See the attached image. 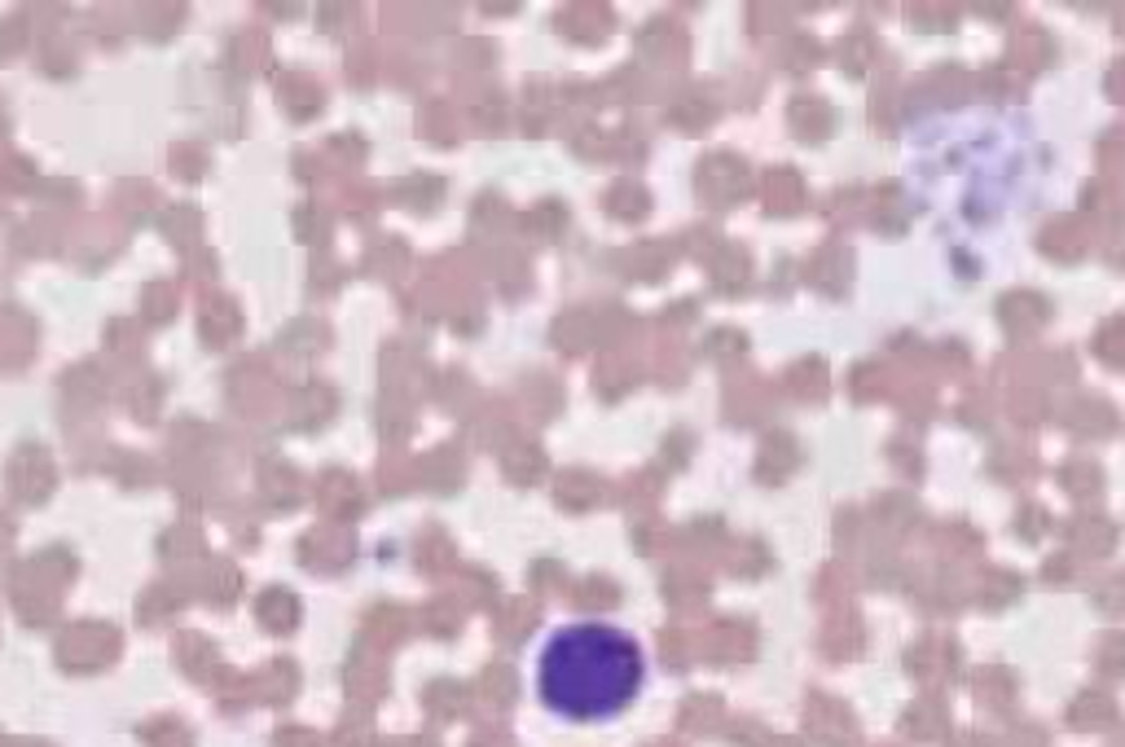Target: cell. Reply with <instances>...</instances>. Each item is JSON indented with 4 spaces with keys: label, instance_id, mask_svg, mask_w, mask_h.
Listing matches in <instances>:
<instances>
[{
    "label": "cell",
    "instance_id": "6da1fadb",
    "mask_svg": "<svg viewBox=\"0 0 1125 747\" xmlns=\"http://www.w3.org/2000/svg\"><path fill=\"white\" fill-rule=\"evenodd\" d=\"M646 677V656L633 633L581 620L549 633L536 656V695L549 712L568 721H607L620 717Z\"/></svg>",
    "mask_w": 1125,
    "mask_h": 747
}]
</instances>
